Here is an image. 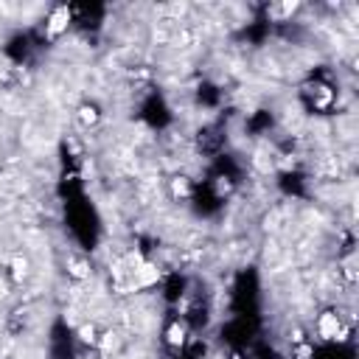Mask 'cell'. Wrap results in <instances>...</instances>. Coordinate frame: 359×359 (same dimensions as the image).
Here are the masks:
<instances>
[{"label":"cell","instance_id":"cell-7","mask_svg":"<svg viewBox=\"0 0 359 359\" xmlns=\"http://www.w3.org/2000/svg\"><path fill=\"white\" fill-rule=\"evenodd\" d=\"M79 340L84 343V345H99V340H101V334H99V328L93 325V323H84L82 328H79Z\"/></svg>","mask_w":359,"mask_h":359},{"label":"cell","instance_id":"cell-8","mask_svg":"<svg viewBox=\"0 0 359 359\" xmlns=\"http://www.w3.org/2000/svg\"><path fill=\"white\" fill-rule=\"evenodd\" d=\"M171 194L174 197H191V183H188V177H174L171 180Z\"/></svg>","mask_w":359,"mask_h":359},{"label":"cell","instance_id":"cell-2","mask_svg":"<svg viewBox=\"0 0 359 359\" xmlns=\"http://www.w3.org/2000/svg\"><path fill=\"white\" fill-rule=\"evenodd\" d=\"M71 20H73V12H71L68 6L51 9V14H48V20H45V37H48V40H59V37H62L68 28H71Z\"/></svg>","mask_w":359,"mask_h":359},{"label":"cell","instance_id":"cell-1","mask_svg":"<svg viewBox=\"0 0 359 359\" xmlns=\"http://www.w3.org/2000/svg\"><path fill=\"white\" fill-rule=\"evenodd\" d=\"M314 328H317V337L325 340V343H337V340L345 337L343 317H340V312H334V309H325V312L317 317Z\"/></svg>","mask_w":359,"mask_h":359},{"label":"cell","instance_id":"cell-5","mask_svg":"<svg viewBox=\"0 0 359 359\" xmlns=\"http://www.w3.org/2000/svg\"><path fill=\"white\" fill-rule=\"evenodd\" d=\"M28 275H32V261L23 258V256H17V258L12 261V278H14V281H25Z\"/></svg>","mask_w":359,"mask_h":359},{"label":"cell","instance_id":"cell-6","mask_svg":"<svg viewBox=\"0 0 359 359\" xmlns=\"http://www.w3.org/2000/svg\"><path fill=\"white\" fill-rule=\"evenodd\" d=\"M68 273H71L73 278H79V281H82V278H87V275H90V264H87L84 258L71 256V258H68Z\"/></svg>","mask_w":359,"mask_h":359},{"label":"cell","instance_id":"cell-3","mask_svg":"<svg viewBox=\"0 0 359 359\" xmlns=\"http://www.w3.org/2000/svg\"><path fill=\"white\" fill-rule=\"evenodd\" d=\"M166 345L169 348H183L186 343H188V328H186V323H180V320H171L169 325H166Z\"/></svg>","mask_w":359,"mask_h":359},{"label":"cell","instance_id":"cell-4","mask_svg":"<svg viewBox=\"0 0 359 359\" xmlns=\"http://www.w3.org/2000/svg\"><path fill=\"white\" fill-rule=\"evenodd\" d=\"M101 121V110L96 104H82L79 107V124L82 127H96Z\"/></svg>","mask_w":359,"mask_h":359}]
</instances>
